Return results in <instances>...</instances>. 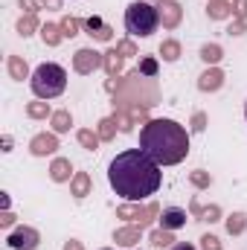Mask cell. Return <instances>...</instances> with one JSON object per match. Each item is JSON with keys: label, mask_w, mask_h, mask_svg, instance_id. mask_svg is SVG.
Listing matches in <instances>:
<instances>
[{"label": "cell", "mask_w": 247, "mask_h": 250, "mask_svg": "<svg viewBox=\"0 0 247 250\" xmlns=\"http://www.w3.org/2000/svg\"><path fill=\"white\" fill-rule=\"evenodd\" d=\"M108 181L120 198L131 201V204H140L160 189L163 175H160V163H154L143 148H128L111 160Z\"/></svg>", "instance_id": "cell-1"}, {"label": "cell", "mask_w": 247, "mask_h": 250, "mask_svg": "<svg viewBox=\"0 0 247 250\" xmlns=\"http://www.w3.org/2000/svg\"><path fill=\"white\" fill-rule=\"evenodd\" d=\"M140 148L160 166H178L189 154V134L175 120H148L140 131Z\"/></svg>", "instance_id": "cell-2"}, {"label": "cell", "mask_w": 247, "mask_h": 250, "mask_svg": "<svg viewBox=\"0 0 247 250\" xmlns=\"http://www.w3.org/2000/svg\"><path fill=\"white\" fill-rule=\"evenodd\" d=\"M64 87H67L64 67H59V64H53V62L35 67V73H32V90H35L38 99H56V96L64 93Z\"/></svg>", "instance_id": "cell-3"}, {"label": "cell", "mask_w": 247, "mask_h": 250, "mask_svg": "<svg viewBox=\"0 0 247 250\" xmlns=\"http://www.w3.org/2000/svg\"><path fill=\"white\" fill-rule=\"evenodd\" d=\"M160 26V12L151 6V3H131L125 9V29L134 35V38H148L154 29Z\"/></svg>", "instance_id": "cell-4"}, {"label": "cell", "mask_w": 247, "mask_h": 250, "mask_svg": "<svg viewBox=\"0 0 247 250\" xmlns=\"http://www.w3.org/2000/svg\"><path fill=\"white\" fill-rule=\"evenodd\" d=\"M160 215V207L157 204H123V207H117V218H123V221H131V224H140V227H145L148 221H154Z\"/></svg>", "instance_id": "cell-5"}, {"label": "cell", "mask_w": 247, "mask_h": 250, "mask_svg": "<svg viewBox=\"0 0 247 250\" xmlns=\"http://www.w3.org/2000/svg\"><path fill=\"white\" fill-rule=\"evenodd\" d=\"M99 67H105V53H96V50H90V47L76 50V56H73V70H76L79 76H90V73L99 70Z\"/></svg>", "instance_id": "cell-6"}, {"label": "cell", "mask_w": 247, "mask_h": 250, "mask_svg": "<svg viewBox=\"0 0 247 250\" xmlns=\"http://www.w3.org/2000/svg\"><path fill=\"white\" fill-rule=\"evenodd\" d=\"M6 242H9V248H15V250H35L41 245V236H38L35 227H18Z\"/></svg>", "instance_id": "cell-7"}, {"label": "cell", "mask_w": 247, "mask_h": 250, "mask_svg": "<svg viewBox=\"0 0 247 250\" xmlns=\"http://www.w3.org/2000/svg\"><path fill=\"white\" fill-rule=\"evenodd\" d=\"M157 12H160V23H163L166 29H178V26H181L184 9H181V3H178V0H160Z\"/></svg>", "instance_id": "cell-8"}, {"label": "cell", "mask_w": 247, "mask_h": 250, "mask_svg": "<svg viewBox=\"0 0 247 250\" xmlns=\"http://www.w3.org/2000/svg\"><path fill=\"white\" fill-rule=\"evenodd\" d=\"M56 148H59V137H56V134H35L32 143H29V151H32L35 157H47V154H53Z\"/></svg>", "instance_id": "cell-9"}, {"label": "cell", "mask_w": 247, "mask_h": 250, "mask_svg": "<svg viewBox=\"0 0 247 250\" xmlns=\"http://www.w3.org/2000/svg\"><path fill=\"white\" fill-rule=\"evenodd\" d=\"M84 29H87V35L96 38V41H111V38H114V29H111L102 18H96V15L84 21Z\"/></svg>", "instance_id": "cell-10"}, {"label": "cell", "mask_w": 247, "mask_h": 250, "mask_svg": "<svg viewBox=\"0 0 247 250\" xmlns=\"http://www.w3.org/2000/svg\"><path fill=\"white\" fill-rule=\"evenodd\" d=\"M221 84H224V73H221L218 67L204 70V73H201V79H198V87H201L204 93H212V90H218Z\"/></svg>", "instance_id": "cell-11"}, {"label": "cell", "mask_w": 247, "mask_h": 250, "mask_svg": "<svg viewBox=\"0 0 247 250\" xmlns=\"http://www.w3.org/2000/svg\"><path fill=\"white\" fill-rule=\"evenodd\" d=\"M140 236H143V227L140 224H131V227H123V230L114 233V242L123 245V248H134L140 242Z\"/></svg>", "instance_id": "cell-12"}, {"label": "cell", "mask_w": 247, "mask_h": 250, "mask_svg": "<svg viewBox=\"0 0 247 250\" xmlns=\"http://www.w3.org/2000/svg\"><path fill=\"white\" fill-rule=\"evenodd\" d=\"M50 178H53L56 184L73 181V166H70L67 157H56V160H53V166H50Z\"/></svg>", "instance_id": "cell-13"}, {"label": "cell", "mask_w": 247, "mask_h": 250, "mask_svg": "<svg viewBox=\"0 0 247 250\" xmlns=\"http://www.w3.org/2000/svg\"><path fill=\"white\" fill-rule=\"evenodd\" d=\"M184 224H186L184 209H178V207L163 209V218H160V227H163V230H178V227H184Z\"/></svg>", "instance_id": "cell-14"}, {"label": "cell", "mask_w": 247, "mask_h": 250, "mask_svg": "<svg viewBox=\"0 0 247 250\" xmlns=\"http://www.w3.org/2000/svg\"><path fill=\"white\" fill-rule=\"evenodd\" d=\"M192 212L198 215V221H218L221 218V207L218 204H209V207H201V201L198 198H192Z\"/></svg>", "instance_id": "cell-15"}, {"label": "cell", "mask_w": 247, "mask_h": 250, "mask_svg": "<svg viewBox=\"0 0 247 250\" xmlns=\"http://www.w3.org/2000/svg\"><path fill=\"white\" fill-rule=\"evenodd\" d=\"M38 32H41V38H44V44H47V47H59V44L64 41L62 23H44Z\"/></svg>", "instance_id": "cell-16"}, {"label": "cell", "mask_w": 247, "mask_h": 250, "mask_svg": "<svg viewBox=\"0 0 247 250\" xmlns=\"http://www.w3.org/2000/svg\"><path fill=\"white\" fill-rule=\"evenodd\" d=\"M6 70H9V76H12L15 82L29 79V67H26V62H23L21 56H9V59H6Z\"/></svg>", "instance_id": "cell-17"}, {"label": "cell", "mask_w": 247, "mask_h": 250, "mask_svg": "<svg viewBox=\"0 0 247 250\" xmlns=\"http://www.w3.org/2000/svg\"><path fill=\"white\" fill-rule=\"evenodd\" d=\"M206 15H209L212 21H224V18L233 15V3H230V0H209Z\"/></svg>", "instance_id": "cell-18"}, {"label": "cell", "mask_w": 247, "mask_h": 250, "mask_svg": "<svg viewBox=\"0 0 247 250\" xmlns=\"http://www.w3.org/2000/svg\"><path fill=\"white\" fill-rule=\"evenodd\" d=\"M90 175L87 172H76L73 175V181H70V192L76 195V198H84V195H90Z\"/></svg>", "instance_id": "cell-19"}, {"label": "cell", "mask_w": 247, "mask_h": 250, "mask_svg": "<svg viewBox=\"0 0 247 250\" xmlns=\"http://www.w3.org/2000/svg\"><path fill=\"white\" fill-rule=\"evenodd\" d=\"M53 114H56V111H50V102H47V99L26 105V117H32V120H47V117H53Z\"/></svg>", "instance_id": "cell-20"}, {"label": "cell", "mask_w": 247, "mask_h": 250, "mask_svg": "<svg viewBox=\"0 0 247 250\" xmlns=\"http://www.w3.org/2000/svg\"><path fill=\"white\" fill-rule=\"evenodd\" d=\"M105 73H108L111 79H117V76L123 73V56H120L117 50H108V53H105Z\"/></svg>", "instance_id": "cell-21"}, {"label": "cell", "mask_w": 247, "mask_h": 250, "mask_svg": "<svg viewBox=\"0 0 247 250\" xmlns=\"http://www.w3.org/2000/svg\"><path fill=\"white\" fill-rule=\"evenodd\" d=\"M50 123H53V134H64V131H70L73 117H70V111H56L50 117Z\"/></svg>", "instance_id": "cell-22"}, {"label": "cell", "mask_w": 247, "mask_h": 250, "mask_svg": "<svg viewBox=\"0 0 247 250\" xmlns=\"http://www.w3.org/2000/svg\"><path fill=\"white\" fill-rule=\"evenodd\" d=\"M201 59H204L206 64H212V67H215V64L224 59V50H221L218 44H206V47H201Z\"/></svg>", "instance_id": "cell-23"}, {"label": "cell", "mask_w": 247, "mask_h": 250, "mask_svg": "<svg viewBox=\"0 0 247 250\" xmlns=\"http://www.w3.org/2000/svg\"><path fill=\"white\" fill-rule=\"evenodd\" d=\"M245 227H247V215L245 212H233V215L227 218V233H230V236L245 233Z\"/></svg>", "instance_id": "cell-24"}, {"label": "cell", "mask_w": 247, "mask_h": 250, "mask_svg": "<svg viewBox=\"0 0 247 250\" xmlns=\"http://www.w3.org/2000/svg\"><path fill=\"white\" fill-rule=\"evenodd\" d=\"M35 29H41V26H38V18H35V15H23V18L18 21V32H21L23 38H29V35L35 32Z\"/></svg>", "instance_id": "cell-25"}, {"label": "cell", "mask_w": 247, "mask_h": 250, "mask_svg": "<svg viewBox=\"0 0 247 250\" xmlns=\"http://www.w3.org/2000/svg\"><path fill=\"white\" fill-rule=\"evenodd\" d=\"M160 56H163V62H178L181 59V44L178 41H163L160 44Z\"/></svg>", "instance_id": "cell-26"}, {"label": "cell", "mask_w": 247, "mask_h": 250, "mask_svg": "<svg viewBox=\"0 0 247 250\" xmlns=\"http://www.w3.org/2000/svg\"><path fill=\"white\" fill-rule=\"evenodd\" d=\"M96 134L102 137V143L114 140V137H117V120H114V117H105V120L99 123V131H96Z\"/></svg>", "instance_id": "cell-27"}, {"label": "cell", "mask_w": 247, "mask_h": 250, "mask_svg": "<svg viewBox=\"0 0 247 250\" xmlns=\"http://www.w3.org/2000/svg\"><path fill=\"white\" fill-rule=\"evenodd\" d=\"M76 137H79V143H82L84 148H90V151H93V148H99V143H102V137H99V134H93V131H87V128H82Z\"/></svg>", "instance_id": "cell-28"}, {"label": "cell", "mask_w": 247, "mask_h": 250, "mask_svg": "<svg viewBox=\"0 0 247 250\" xmlns=\"http://www.w3.org/2000/svg\"><path fill=\"white\" fill-rule=\"evenodd\" d=\"M148 242H151L154 248H169L175 239H172V230H163V227H160V230H154V233L148 236Z\"/></svg>", "instance_id": "cell-29"}, {"label": "cell", "mask_w": 247, "mask_h": 250, "mask_svg": "<svg viewBox=\"0 0 247 250\" xmlns=\"http://www.w3.org/2000/svg\"><path fill=\"white\" fill-rule=\"evenodd\" d=\"M79 26H82V21H79V18H64V21H62L64 38H73V35L79 32Z\"/></svg>", "instance_id": "cell-30"}, {"label": "cell", "mask_w": 247, "mask_h": 250, "mask_svg": "<svg viewBox=\"0 0 247 250\" xmlns=\"http://www.w3.org/2000/svg\"><path fill=\"white\" fill-rule=\"evenodd\" d=\"M189 181H192V184H195L198 189H206L209 184H212L209 172H201V169H198V172H192V175H189Z\"/></svg>", "instance_id": "cell-31"}, {"label": "cell", "mask_w": 247, "mask_h": 250, "mask_svg": "<svg viewBox=\"0 0 247 250\" xmlns=\"http://www.w3.org/2000/svg\"><path fill=\"white\" fill-rule=\"evenodd\" d=\"M140 73H143L145 79H154V76H157V62H154V59H143V62H140Z\"/></svg>", "instance_id": "cell-32"}, {"label": "cell", "mask_w": 247, "mask_h": 250, "mask_svg": "<svg viewBox=\"0 0 247 250\" xmlns=\"http://www.w3.org/2000/svg\"><path fill=\"white\" fill-rule=\"evenodd\" d=\"M117 53H120L123 59H128V56H137V47H134V41H120V44H117Z\"/></svg>", "instance_id": "cell-33"}, {"label": "cell", "mask_w": 247, "mask_h": 250, "mask_svg": "<svg viewBox=\"0 0 247 250\" xmlns=\"http://www.w3.org/2000/svg\"><path fill=\"white\" fill-rule=\"evenodd\" d=\"M201 250H221V239L218 236H204L201 239Z\"/></svg>", "instance_id": "cell-34"}, {"label": "cell", "mask_w": 247, "mask_h": 250, "mask_svg": "<svg viewBox=\"0 0 247 250\" xmlns=\"http://www.w3.org/2000/svg\"><path fill=\"white\" fill-rule=\"evenodd\" d=\"M233 15H236L239 21H247V0H236V3H233Z\"/></svg>", "instance_id": "cell-35"}, {"label": "cell", "mask_w": 247, "mask_h": 250, "mask_svg": "<svg viewBox=\"0 0 247 250\" xmlns=\"http://www.w3.org/2000/svg\"><path fill=\"white\" fill-rule=\"evenodd\" d=\"M204 128H206V114L198 111V114L192 117V131H204Z\"/></svg>", "instance_id": "cell-36"}, {"label": "cell", "mask_w": 247, "mask_h": 250, "mask_svg": "<svg viewBox=\"0 0 247 250\" xmlns=\"http://www.w3.org/2000/svg\"><path fill=\"white\" fill-rule=\"evenodd\" d=\"M227 32H230V35H242V32H247V21H239V18H236V21L230 23Z\"/></svg>", "instance_id": "cell-37"}, {"label": "cell", "mask_w": 247, "mask_h": 250, "mask_svg": "<svg viewBox=\"0 0 247 250\" xmlns=\"http://www.w3.org/2000/svg\"><path fill=\"white\" fill-rule=\"evenodd\" d=\"M18 3H21L23 15H35L38 12V0H18Z\"/></svg>", "instance_id": "cell-38"}, {"label": "cell", "mask_w": 247, "mask_h": 250, "mask_svg": "<svg viewBox=\"0 0 247 250\" xmlns=\"http://www.w3.org/2000/svg\"><path fill=\"white\" fill-rule=\"evenodd\" d=\"M15 224V215L9 212V209H3V215H0V227H12Z\"/></svg>", "instance_id": "cell-39"}, {"label": "cell", "mask_w": 247, "mask_h": 250, "mask_svg": "<svg viewBox=\"0 0 247 250\" xmlns=\"http://www.w3.org/2000/svg\"><path fill=\"white\" fill-rule=\"evenodd\" d=\"M64 250H84V248H82V242H76V239H70V242L64 245Z\"/></svg>", "instance_id": "cell-40"}, {"label": "cell", "mask_w": 247, "mask_h": 250, "mask_svg": "<svg viewBox=\"0 0 247 250\" xmlns=\"http://www.w3.org/2000/svg\"><path fill=\"white\" fill-rule=\"evenodd\" d=\"M41 3H44L47 9H59V6H62V0H41Z\"/></svg>", "instance_id": "cell-41"}, {"label": "cell", "mask_w": 247, "mask_h": 250, "mask_svg": "<svg viewBox=\"0 0 247 250\" xmlns=\"http://www.w3.org/2000/svg\"><path fill=\"white\" fill-rule=\"evenodd\" d=\"M0 207L9 209V195H6V192H0Z\"/></svg>", "instance_id": "cell-42"}, {"label": "cell", "mask_w": 247, "mask_h": 250, "mask_svg": "<svg viewBox=\"0 0 247 250\" xmlns=\"http://www.w3.org/2000/svg\"><path fill=\"white\" fill-rule=\"evenodd\" d=\"M172 250H195V248H192V245H186V242H181V245H175Z\"/></svg>", "instance_id": "cell-43"}, {"label": "cell", "mask_w": 247, "mask_h": 250, "mask_svg": "<svg viewBox=\"0 0 247 250\" xmlns=\"http://www.w3.org/2000/svg\"><path fill=\"white\" fill-rule=\"evenodd\" d=\"M245 120H247V105H245Z\"/></svg>", "instance_id": "cell-44"}, {"label": "cell", "mask_w": 247, "mask_h": 250, "mask_svg": "<svg viewBox=\"0 0 247 250\" xmlns=\"http://www.w3.org/2000/svg\"><path fill=\"white\" fill-rule=\"evenodd\" d=\"M105 250H111V248H105Z\"/></svg>", "instance_id": "cell-45"}]
</instances>
